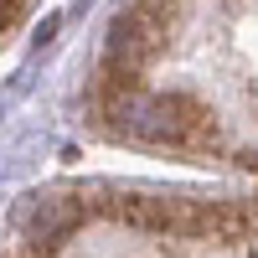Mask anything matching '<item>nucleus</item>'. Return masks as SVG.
<instances>
[{"label":"nucleus","mask_w":258,"mask_h":258,"mask_svg":"<svg viewBox=\"0 0 258 258\" xmlns=\"http://www.w3.org/2000/svg\"><path fill=\"white\" fill-rule=\"evenodd\" d=\"M202 109L181 93H124L114 98V129L145 145H181L197 135Z\"/></svg>","instance_id":"nucleus-1"},{"label":"nucleus","mask_w":258,"mask_h":258,"mask_svg":"<svg viewBox=\"0 0 258 258\" xmlns=\"http://www.w3.org/2000/svg\"><path fill=\"white\" fill-rule=\"evenodd\" d=\"M78 212H83V207H78V202H68L62 191H31V197L16 207V227L26 232L31 243H41V238L57 243L62 232L78 222Z\"/></svg>","instance_id":"nucleus-2"},{"label":"nucleus","mask_w":258,"mask_h":258,"mask_svg":"<svg viewBox=\"0 0 258 258\" xmlns=\"http://www.w3.org/2000/svg\"><path fill=\"white\" fill-rule=\"evenodd\" d=\"M11 16H16V0H0V26H6Z\"/></svg>","instance_id":"nucleus-3"}]
</instances>
